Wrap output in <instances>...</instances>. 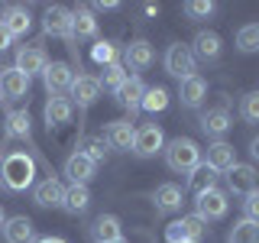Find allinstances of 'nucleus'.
I'll use <instances>...</instances> for the list:
<instances>
[{
    "label": "nucleus",
    "instance_id": "nucleus-1",
    "mask_svg": "<svg viewBox=\"0 0 259 243\" xmlns=\"http://www.w3.org/2000/svg\"><path fill=\"white\" fill-rule=\"evenodd\" d=\"M32 175H36V162L26 152H10L0 162V182L10 191H26L32 185Z\"/></svg>",
    "mask_w": 259,
    "mask_h": 243
},
{
    "label": "nucleus",
    "instance_id": "nucleus-2",
    "mask_svg": "<svg viewBox=\"0 0 259 243\" xmlns=\"http://www.w3.org/2000/svg\"><path fill=\"white\" fill-rule=\"evenodd\" d=\"M165 162L172 172H194V169L201 166V149L198 143L188 140V136H178V140H172L165 146Z\"/></svg>",
    "mask_w": 259,
    "mask_h": 243
},
{
    "label": "nucleus",
    "instance_id": "nucleus-3",
    "mask_svg": "<svg viewBox=\"0 0 259 243\" xmlns=\"http://www.w3.org/2000/svg\"><path fill=\"white\" fill-rule=\"evenodd\" d=\"M165 71L172 78H178V81L191 78L194 71H198V59L191 55V46H182V43L168 46V52H165Z\"/></svg>",
    "mask_w": 259,
    "mask_h": 243
},
{
    "label": "nucleus",
    "instance_id": "nucleus-4",
    "mask_svg": "<svg viewBox=\"0 0 259 243\" xmlns=\"http://www.w3.org/2000/svg\"><path fill=\"white\" fill-rule=\"evenodd\" d=\"M42 81L49 88L52 97H62L65 91H71V81H75V71H71L68 62H49L42 71Z\"/></svg>",
    "mask_w": 259,
    "mask_h": 243
},
{
    "label": "nucleus",
    "instance_id": "nucleus-5",
    "mask_svg": "<svg viewBox=\"0 0 259 243\" xmlns=\"http://www.w3.org/2000/svg\"><path fill=\"white\" fill-rule=\"evenodd\" d=\"M201 233H204V221H201L198 214L182 217V221H175V224L165 227V240L168 243H198Z\"/></svg>",
    "mask_w": 259,
    "mask_h": 243
},
{
    "label": "nucleus",
    "instance_id": "nucleus-6",
    "mask_svg": "<svg viewBox=\"0 0 259 243\" xmlns=\"http://www.w3.org/2000/svg\"><path fill=\"white\" fill-rule=\"evenodd\" d=\"M198 217L201 221H221V217L227 214V208H230V201H227V194L224 191H217V188H207V191H201L198 194Z\"/></svg>",
    "mask_w": 259,
    "mask_h": 243
},
{
    "label": "nucleus",
    "instance_id": "nucleus-7",
    "mask_svg": "<svg viewBox=\"0 0 259 243\" xmlns=\"http://www.w3.org/2000/svg\"><path fill=\"white\" fill-rule=\"evenodd\" d=\"M162 146H165V136H162L159 124H146V127L136 130V140H133V152H136V156L149 159V156H156Z\"/></svg>",
    "mask_w": 259,
    "mask_h": 243
},
{
    "label": "nucleus",
    "instance_id": "nucleus-8",
    "mask_svg": "<svg viewBox=\"0 0 259 243\" xmlns=\"http://www.w3.org/2000/svg\"><path fill=\"white\" fill-rule=\"evenodd\" d=\"M46 65H49V59H46V52L39 46H23L20 52H16V65H13V68L23 71L26 78H32V75H42Z\"/></svg>",
    "mask_w": 259,
    "mask_h": 243
},
{
    "label": "nucleus",
    "instance_id": "nucleus-9",
    "mask_svg": "<svg viewBox=\"0 0 259 243\" xmlns=\"http://www.w3.org/2000/svg\"><path fill=\"white\" fill-rule=\"evenodd\" d=\"M42 29L49 32V36H65L71 39V10L68 7H49L46 16H42Z\"/></svg>",
    "mask_w": 259,
    "mask_h": 243
},
{
    "label": "nucleus",
    "instance_id": "nucleus-10",
    "mask_svg": "<svg viewBox=\"0 0 259 243\" xmlns=\"http://www.w3.org/2000/svg\"><path fill=\"white\" fill-rule=\"evenodd\" d=\"M207 166L214 169L217 175L230 172V169L237 166V149H233L230 143H224V140H214V143L207 146Z\"/></svg>",
    "mask_w": 259,
    "mask_h": 243
},
{
    "label": "nucleus",
    "instance_id": "nucleus-11",
    "mask_svg": "<svg viewBox=\"0 0 259 243\" xmlns=\"http://www.w3.org/2000/svg\"><path fill=\"white\" fill-rule=\"evenodd\" d=\"M32 198H36V205H39V208H62V201H65V188H62V182H59L55 175H49L46 182H39V185H36Z\"/></svg>",
    "mask_w": 259,
    "mask_h": 243
},
{
    "label": "nucleus",
    "instance_id": "nucleus-12",
    "mask_svg": "<svg viewBox=\"0 0 259 243\" xmlns=\"http://www.w3.org/2000/svg\"><path fill=\"white\" fill-rule=\"evenodd\" d=\"M227 185H230L233 194H243L246 198L249 191H256V169L253 166H243V162H237V166L227 172Z\"/></svg>",
    "mask_w": 259,
    "mask_h": 243
},
{
    "label": "nucleus",
    "instance_id": "nucleus-13",
    "mask_svg": "<svg viewBox=\"0 0 259 243\" xmlns=\"http://www.w3.org/2000/svg\"><path fill=\"white\" fill-rule=\"evenodd\" d=\"M94 162L84 156V152H71L68 162H65V175L71 178V185H88L94 178Z\"/></svg>",
    "mask_w": 259,
    "mask_h": 243
},
{
    "label": "nucleus",
    "instance_id": "nucleus-14",
    "mask_svg": "<svg viewBox=\"0 0 259 243\" xmlns=\"http://www.w3.org/2000/svg\"><path fill=\"white\" fill-rule=\"evenodd\" d=\"M71 97H75L78 107H91V104L101 97V81L91 75H78L71 81Z\"/></svg>",
    "mask_w": 259,
    "mask_h": 243
},
{
    "label": "nucleus",
    "instance_id": "nucleus-15",
    "mask_svg": "<svg viewBox=\"0 0 259 243\" xmlns=\"http://www.w3.org/2000/svg\"><path fill=\"white\" fill-rule=\"evenodd\" d=\"M113 94H117V101H120V107H126L130 113H133L136 107H140V104H143V94H146V85H143V81L140 78H130L126 75V81H123V85H120L117 88V91H113Z\"/></svg>",
    "mask_w": 259,
    "mask_h": 243
},
{
    "label": "nucleus",
    "instance_id": "nucleus-16",
    "mask_svg": "<svg viewBox=\"0 0 259 243\" xmlns=\"http://www.w3.org/2000/svg\"><path fill=\"white\" fill-rule=\"evenodd\" d=\"M29 91V78L16 68H4L0 71V97H23Z\"/></svg>",
    "mask_w": 259,
    "mask_h": 243
},
{
    "label": "nucleus",
    "instance_id": "nucleus-17",
    "mask_svg": "<svg viewBox=\"0 0 259 243\" xmlns=\"http://www.w3.org/2000/svg\"><path fill=\"white\" fill-rule=\"evenodd\" d=\"M133 140H136V127L130 120H113L107 127V146H113V149H133Z\"/></svg>",
    "mask_w": 259,
    "mask_h": 243
},
{
    "label": "nucleus",
    "instance_id": "nucleus-18",
    "mask_svg": "<svg viewBox=\"0 0 259 243\" xmlns=\"http://www.w3.org/2000/svg\"><path fill=\"white\" fill-rule=\"evenodd\" d=\"M4 29L10 32V36H26L29 26H32V16L26 7H7V13H4Z\"/></svg>",
    "mask_w": 259,
    "mask_h": 243
},
{
    "label": "nucleus",
    "instance_id": "nucleus-19",
    "mask_svg": "<svg viewBox=\"0 0 259 243\" xmlns=\"http://www.w3.org/2000/svg\"><path fill=\"white\" fill-rule=\"evenodd\" d=\"M97 36V20L88 7H78L71 10V39H91Z\"/></svg>",
    "mask_w": 259,
    "mask_h": 243
},
{
    "label": "nucleus",
    "instance_id": "nucleus-20",
    "mask_svg": "<svg viewBox=\"0 0 259 243\" xmlns=\"http://www.w3.org/2000/svg\"><path fill=\"white\" fill-rule=\"evenodd\" d=\"M68 120H71V101L68 97H49V104H46V127H49V133H52L55 127L68 124Z\"/></svg>",
    "mask_w": 259,
    "mask_h": 243
},
{
    "label": "nucleus",
    "instance_id": "nucleus-21",
    "mask_svg": "<svg viewBox=\"0 0 259 243\" xmlns=\"http://www.w3.org/2000/svg\"><path fill=\"white\" fill-rule=\"evenodd\" d=\"M230 127H233V120H230V113L224 107H214V110H207L204 117H201V130H204L207 136H217V140H221Z\"/></svg>",
    "mask_w": 259,
    "mask_h": 243
},
{
    "label": "nucleus",
    "instance_id": "nucleus-22",
    "mask_svg": "<svg viewBox=\"0 0 259 243\" xmlns=\"http://www.w3.org/2000/svg\"><path fill=\"white\" fill-rule=\"evenodd\" d=\"M123 55H126V65H130V68H149L152 59H156V49L146 43V39H136V43L126 46Z\"/></svg>",
    "mask_w": 259,
    "mask_h": 243
},
{
    "label": "nucleus",
    "instance_id": "nucleus-23",
    "mask_svg": "<svg viewBox=\"0 0 259 243\" xmlns=\"http://www.w3.org/2000/svg\"><path fill=\"white\" fill-rule=\"evenodd\" d=\"M204 94H207V81L201 78V75L185 78V81H182V91H178V97H182L185 107H198V104L204 101Z\"/></svg>",
    "mask_w": 259,
    "mask_h": 243
},
{
    "label": "nucleus",
    "instance_id": "nucleus-24",
    "mask_svg": "<svg viewBox=\"0 0 259 243\" xmlns=\"http://www.w3.org/2000/svg\"><path fill=\"white\" fill-rule=\"evenodd\" d=\"M191 55L194 59H204V62H214L217 55H221V36H217V32H198Z\"/></svg>",
    "mask_w": 259,
    "mask_h": 243
},
{
    "label": "nucleus",
    "instance_id": "nucleus-25",
    "mask_svg": "<svg viewBox=\"0 0 259 243\" xmlns=\"http://www.w3.org/2000/svg\"><path fill=\"white\" fill-rule=\"evenodd\" d=\"M4 240L7 243H29L32 240V221L29 217H10L4 221Z\"/></svg>",
    "mask_w": 259,
    "mask_h": 243
},
{
    "label": "nucleus",
    "instance_id": "nucleus-26",
    "mask_svg": "<svg viewBox=\"0 0 259 243\" xmlns=\"http://www.w3.org/2000/svg\"><path fill=\"white\" fill-rule=\"evenodd\" d=\"M91 237L94 243H110V240H120V221L113 214H101L91 227Z\"/></svg>",
    "mask_w": 259,
    "mask_h": 243
},
{
    "label": "nucleus",
    "instance_id": "nucleus-27",
    "mask_svg": "<svg viewBox=\"0 0 259 243\" xmlns=\"http://www.w3.org/2000/svg\"><path fill=\"white\" fill-rule=\"evenodd\" d=\"M88 205H91V191H88V185H71V188H65L62 208L68 211V214H81V211H88Z\"/></svg>",
    "mask_w": 259,
    "mask_h": 243
},
{
    "label": "nucleus",
    "instance_id": "nucleus-28",
    "mask_svg": "<svg viewBox=\"0 0 259 243\" xmlns=\"http://www.w3.org/2000/svg\"><path fill=\"white\" fill-rule=\"evenodd\" d=\"M227 243H259V224L256 221H237L227 233Z\"/></svg>",
    "mask_w": 259,
    "mask_h": 243
},
{
    "label": "nucleus",
    "instance_id": "nucleus-29",
    "mask_svg": "<svg viewBox=\"0 0 259 243\" xmlns=\"http://www.w3.org/2000/svg\"><path fill=\"white\" fill-rule=\"evenodd\" d=\"M156 208L159 211H178V208H182V188L172 185V182L159 185V188H156Z\"/></svg>",
    "mask_w": 259,
    "mask_h": 243
},
{
    "label": "nucleus",
    "instance_id": "nucleus-30",
    "mask_svg": "<svg viewBox=\"0 0 259 243\" xmlns=\"http://www.w3.org/2000/svg\"><path fill=\"white\" fill-rule=\"evenodd\" d=\"M7 136H20V140H32L29 136V113L26 110H10L7 113Z\"/></svg>",
    "mask_w": 259,
    "mask_h": 243
},
{
    "label": "nucleus",
    "instance_id": "nucleus-31",
    "mask_svg": "<svg viewBox=\"0 0 259 243\" xmlns=\"http://www.w3.org/2000/svg\"><path fill=\"white\" fill-rule=\"evenodd\" d=\"M214 182H217V172L207 166V162H204V166H198V169L191 172V178H188V185H191V191H194V194L214 188Z\"/></svg>",
    "mask_w": 259,
    "mask_h": 243
},
{
    "label": "nucleus",
    "instance_id": "nucleus-32",
    "mask_svg": "<svg viewBox=\"0 0 259 243\" xmlns=\"http://www.w3.org/2000/svg\"><path fill=\"white\" fill-rule=\"evenodd\" d=\"M237 49H240V52H259V23H246V26H240Z\"/></svg>",
    "mask_w": 259,
    "mask_h": 243
},
{
    "label": "nucleus",
    "instance_id": "nucleus-33",
    "mask_svg": "<svg viewBox=\"0 0 259 243\" xmlns=\"http://www.w3.org/2000/svg\"><path fill=\"white\" fill-rule=\"evenodd\" d=\"M140 107H143V110H149V113L165 110V107H168V91H165V88H146Z\"/></svg>",
    "mask_w": 259,
    "mask_h": 243
},
{
    "label": "nucleus",
    "instance_id": "nucleus-34",
    "mask_svg": "<svg viewBox=\"0 0 259 243\" xmlns=\"http://www.w3.org/2000/svg\"><path fill=\"white\" fill-rule=\"evenodd\" d=\"M78 152H84V156L97 166V162L107 159V140H104V136H88V140L81 143V149H78Z\"/></svg>",
    "mask_w": 259,
    "mask_h": 243
},
{
    "label": "nucleus",
    "instance_id": "nucleus-35",
    "mask_svg": "<svg viewBox=\"0 0 259 243\" xmlns=\"http://www.w3.org/2000/svg\"><path fill=\"white\" fill-rule=\"evenodd\" d=\"M97 81H101V88H113V91H117V88L126 81V71H123V65H120V62L107 65V68H104V75L97 78Z\"/></svg>",
    "mask_w": 259,
    "mask_h": 243
},
{
    "label": "nucleus",
    "instance_id": "nucleus-36",
    "mask_svg": "<svg viewBox=\"0 0 259 243\" xmlns=\"http://www.w3.org/2000/svg\"><path fill=\"white\" fill-rule=\"evenodd\" d=\"M91 55H94V62H97V65H104V68L117 62V49H113V43H104V39H101V43H94Z\"/></svg>",
    "mask_w": 259,
    "mask_h": 243
},
{
    "label": "nucleus",
    "instance_id": "nucleus-37",
    "mask_svg": "<svg viewBox=\"0 0 259 243\" xmlns=\"http://www.w3.org/2000/svg\"><path fill=\"white\" fill-rule=\"evenodd\" d=\"M240 113H243V120H249V124H259V91H253V94L243 97Z\"/></svg>",
    "mask_w": 259,
    "mask_h": 243
},
{
    "label": "nucleus",
    "instance_id": "nucleus-38",
    "mask_svg": "<svg viewBox=\"0 0 259 243\" xmlns=\"http://www.w3.org/2000/svg\"><path fill=\"white\" fill-rule=\"evenodd\" d=\"M185 13L194 16V20H201V16L214 13V4H210V0H188V4H185Z\"/></svg>",
    "mask_w": 259,
    "mask_h": 243
},
{
    "label": "nucleus",
    "instance_id": "nucleus-39",
    "mask_svg": "<svg viewBox=\"0 0 259 243\" xmlns=\"http://www.w3.org/2000/svg\"><path fill=\"white\" fill-rule=\"evenodd\" d=\"M243 211H246V221H256V224H259V188L246 194V201H243Z\"/></svg>",
    "mask_w": 259,
    "mask_h": 243
},
{
    "label": "nucleus",
    "instance_id": "nucleus-40",
    "mask_svg": "<svg viewBox=\"0 0 259 243\" xmlns=\"http://www.w3.org/2000/svg\"><path fill=\"white\" fill-rule=\"evenodd\" d=\"M10 43H13V36L4 29V23H0V52H7V49H10Z\"/></svg>",
    "mask_w": 259,
    "mask_h": 243
},
{
    "label": "nucleus",
    "instance_id": "nucleus-41",
    "mask_svg": "<svg viewBox=\"0 0 259 243\" xmlns=\"http://www.w3.org/2000/svg\"><path fill=\"white\" fill-rule=\"evenodd\" d=\"M249 152H253V159H259V136H256L253 143H249Z\"/></svg>",
    "mask_w": 259,
    "mask_h": 243
},
{
    "label": "nucleus",
    "instance_id": "nucleus-42",
    "mask_svg": "<svg viewBox=\"0 0 259 243\" xmlns=\"http://www.w3.org/2000/svg\"><path fill=\"white\" fill-rule=\"evenodd\" d=\"M39 243H65L62 237H46V240H39Z\"/></svg>",
    "mask_w": 259,
    "mask_h": 243
},
{
    "label": "nucleus",
    "instance_id": "nucleus-43",
    "mask_svg": "<svg viewBox=\"0 0 259 243\" xmlns=\"http://www.w3.org/2000/svg\"><path fill=\"white\" fill-rule=\"evenodd\" d=\"M110 243H126V240H123V237H120V240H110Z\"/></svg>",
    "mask_w": 259,
    "mask_h": 243
},
{
    "label": "nucleus",
    "instance_id": "nucleus-44",
    "mask_svg": "<svg viewBox=\"0 0 259 243\" xmlns=\"http://www.w3.org/2000/svg\"><path fill=\"white\" fill-rule=\"evenodd\" d=\"M0 227H4V211H0Z\"/></svg>",
    "mask_w": 259,
    "mask_h": 243
}]
</instances>
